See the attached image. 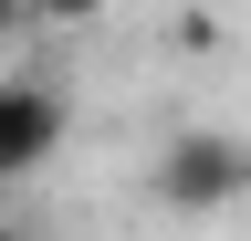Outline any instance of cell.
I'll return each instance as SVG.
<instances>
[{"label": "cell", "instance_id": "6da1fadb", "mask_svg": "<svg viewBox=\"0 0 251 241\" xmlns=\"http://www.w3.org/2000/svg\"><path fill=\"white\" fill-rule=\"evenodd\" d=\"M157 199L168 210H230V199H251V136L178 126L168 147H157Z\"/></svg>", "mask_w": 251, "mask_h": 241}, {"label": "cell", "instance_id": "7a4b0ae2", "mask_svg": "<svg viewBox=\"0 0 251 241\" xmlns=\"http://www.w3.org/2000/svg\"><path fill=\"white\" fill-rule=\"evenodd\" d=\"M63 147V95L42 74H0V178H42Z\"/></svg>", "mask_w": 251, "mask_h": 241}, {"label": "cell", "instance_id": "3957f363", "mask_svg": "<svg viewBox=\"0 0 251 241\" xmlns=\"http://www.w3.org/2000/svg\"><path fill=\"white\" fill-rule=\"evenodd\" d=\"M105 0H31V21H94Z\"/></svg>", "mask_w": 251, "mask_h": 241}, {"label": "cell", "instance_id": "277c9868", "mask_svg": "<svg viewBox=\"0 0 251 241\" xmlns=\"http://www.w3.org/2000/svg\"><path fill=\"white\" fill-rule=\"evenodd\" d=\"M31 21V0H0V53H11V32Z\"/></svg>", "mask_w": 251, "mask_h": 241}, {"label": "cell", "instance_id": "5b68a950", "mask_svg": "<svg viewBox=\"0 0 251 241\" xmlns=\"http://www.w3.org/2000/svg\"><path fill=\"white\" fill-rule=\"evenodd\" d=\"M0 241H31V231H11V220H0Z\"/></svg>", "mask_w": 251, "mask_h": 241}]
</instances>
